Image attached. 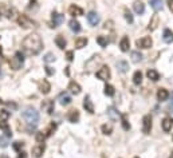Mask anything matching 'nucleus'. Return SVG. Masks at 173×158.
I'll return each mask as SVG.
<instances>
[{
	"mask_svg": "<svg viewBox=\"0 0 173 158\" xmlns=\"http://www.w3.org/2000/svg\"><path fill=\"white\" fill-rule=\"evenodd\" d=\"M161 126H162V130L165 133L171 131L172 127H173V119L171 118V117H165V118L162 119V122H161Z\"/></svg>",
	"mask_w": 173,
	"mask_h": 158,
	"instance_id": "nucleus-9",
	"label": "nucleus"
},
{
	"mask_svg": "<svg viewBox=\"0 0 173 158\" xmlns=\"http://www.w3.org/2000/svg\"><path fill=\"white\" fill-rule=\"evenodd\" d=\"M119 47H121V51H123V52L129 51V47H130V40H129L128 36H123V38L121 39Z\"/></svg>",
	"mask_w": 173,
	"mask_h": 158,
	"instance_id": "nucleus-18",
	"label": "nucleus"
},
{
	"mask_svg": "<svg viewBox=\"0 0 173 158\" xmlns=\"http://www.w3.org/2000/svg\"><path fill=\"white\" fill-rule=\"evenodd\" d=\"M141 82H142V72L136 71L134 75H133V83L134 84H141Z\"/></svg>",
	"mask_w": 173,
	"mask_h": 158,
	"instance_id": "nucleus-31",
	"label": "nucleus"
},
{
	"mask_svg": "<svg viewBox=\"0 0 173 158\" xmlns=\"http://www.w3.org/2000/svg\"><path fill=\"white\" fill-rule=\"evenodd\" d=\"M132 60H133L134 63L141 62V60H142V54H140L138 51H133V52H132Z\"/></svg>",
	"mask_w": 173,
	"mask_h": 158,
	"instance_id": "nucleus-33",
	"label": "nucleus"
},
{
	"mask_svg": "<svg viewBox=\"0 0 173 158\" xmlns=\"http://www.w3.org/2000/svg\"><path fill=\"white\" fill-rule=\"evenodd\" d=\"M2 52H3V50H2V47H0V54H2Z\"/></svg>",
	"mask_w": 173,
	"mask_h": 158,
	"instance_id": "nucleus-50",
	"label": "nucleus"
},
{
	"mask_svg": "<svg viewBox=\"0 0 173 158\" xmlns=\"http://www.w3.org/2000/svg\"><path fill=\"white\" fill-rule=\"evenodd\" d=\"M46 72H47V75H54V74H55V70H54L52 67L47 66V67H46Z\"/></svg>",
	"mask_w": 173,
	"mask_h": 158,
	"instance_id": "nucleus-45",
	"label": "nucleus"
},
{
	"mask_svg": "<svg viewBox=\"0 0 173 158\" xmlns=\"http://www.w3.org/2000/svg\"><path fill=\"white\" fill-rule=\"evenodd\" d=\"M149 2H150V7H152L156 12H158V11L162 10V7H164L162 0H149Z\"/></svg>",
	"mask_w": 173,
	"mask_h": 158,
	"instance_id": "nucleus-22",
	"label": "nucleus"
},
{
	"mask_svg": "<svg viewBox=\"0 0 173 158\" xmlns=\"http://www.w3.org/2000/svg\"><path fill=\"white\" fill-rule=\"evenodd\" d=\"M121 121H122V127H123V130H129V129H130V125H129L128 119H126V115H122V117H121Z\"/></svg>",
	"mask_w": 173,
	"mask_h": 158,
	"instance_id": "nucleus-40",
	"label": "nucleus"
},
{
	"mask_svg": "<svg viewBox=\"0 0 173 158\" xmlns=\"http://www.w3.org/2000/svg\"><path fill=\"white\" fill-rule=\"evenodd\" d=\"M117 67H118V70L121 72H126L129 68V64H128V62H125V60H119V62H117Z\"/></svg>",
	"mask_w": 173,
	"mask_h": 158,
	"instance_id": "nucleus-30",
	"label": "nucleus"
},
{
	"mask_svg": "<svg viewBox=\"0 0 173 158\" xmlns=\"http://www.w3.org/2000/svg\"><path fill=\"white\" fill-rule=\"evenodd\" d=\"M68 27H70V30L72 32H79L80 31V24L78 20H75V19H71L70 22H68Z\"/></svg>",
	"mask_w": 173,
	"mask_h": 158,
	"instance_id": "nucleus-23",
	"label": "nucleus"
},
{
	"mask_svg": "<svg viewBox=\"0 0 173 158\" xmlns=\"http://www.w3.org/2000/svg\"><path fill=\"white\" fill-rule=\"evenodd\" d=\"M133 8H134V12L137 15H142L145 12V4L141 2V0H136L133 3Z\"/></svg>",
	"mask_w": 173,
	"mask_h": 158,
	"instance_id": "nucleus-11",
	"label": "nucleus"
},
{
	"mask_svg": "<svg viewBox=\"0 0 173 158\" xmlns=\"http://www.w3.org/2000/svg\"><path fill=\"white\" fill-rule=\"evenodd\" d=\"M110 68H109L107 66H102L99 68L98 71H97V78L101 79V80H109L110 79Z\"/></svg>",
	"mask_w": 173,
	"mask_h": 158,
	"instance_id": "nucleus-4",
	"label": "nucleus"
},
{
	"mask_svg": "<svg viewBox=\"0 0 173 158\" xmlns=\"http://www.w3.org/2000/svg\"><path fill=\"white\" fill-rule=\"evenodd\" d=\"M136 44H137V47H140V48H150L153 44V40L150 36H144V38L137 40Z\"/></svg>",
	"mask_w": 173,
	"mask_h": 158,
	"instance_id": "nucleus-6",
	"label": "nucleus"
},
{
	"mask_svg": "<svg viewBox=\"0 0 173 158\" xmlns=\"http://www.w3.org/2000/svg\"><path fill=\"white\" fill-rule=\"evenodd\" d=\"M36 0H31L30 2V6H28V10H32V7H35V8H38V6H36Z\"/></svg>",
	"mask_w": 173,
	"mask_h": 158,
	"instance_id": "nucleus-46",
	"label": "nucleus"
},
{
	"mask_svg": "<svg viewBox=\"0 0 173 158\" xmlns=\"http://www.w3.org/2000/svg\"><path fill=\"white\" fill-rule=\"evenodd\" d=\"M83 107L86 109V111H89L90 114H93V113H94V105H93L90 96H84V99H83Z\"/></svg>",
	"mask_w": 173,
	"mask_h": 158,
	"instance_id": "nucleus-14",
	"label": "nucleus"
},
{
	"mask_svg": "<svg viewBox=\"0 0 173 158\" xmlns=\"http://www.w3.org/2000/svg\"><path fill=\"white\" fill-rule=\"evenodd\" d=\"M24 63V56L22 52H16V54L14 55V58H11L10 60V67L12 68V70H19V68H22Z\"/></svg>",
	"mask_w": 173,
	"mask_h": 158,
	"instance_id": "nucleus-3",
	"label": "nucleus"
},
{
	"mask_svg": "<svg viewBox=\"0 0 173 158\" xmlns=\"http://www.w3.org/2000/svg\"><path fill=\"white\" fill-rule=\"evenodd\" d=\"M18 158H27L26 153H24V152H20V153H19V156H18Z\"/></svg>",
	"mask_w": 173,
	"mask_h": 158,
	"instance_id": "nucleus-49",
	"label": "nucleus"
},
{
	"mask_svg": "<svg viewBox=\"0 0 173 158\" xmlns=\"http://www.w3.org/2000/svg\"><path fill=\"white\" fill-rule=\"evenodd\" d=\"M66 56H67V60H68V62H71V60L74 59V55H72V51H67Z\"/></svg>",
	"mask_w": 173,
	"mask_h": 158,
	"instance_id": "nucleus-47",
	"label": "nucleus"
},
{
	"mask_svg": "<svg viewBox=\"0 0 173 158\" xmlns=\"http://www.w3.org/2000/svg\"><path fill=\"white\" fill-rule=\"evenodd\" d=\"M58 100L62 106H67V105L71 103V96L67 94V92H60L58 96Z\"/></svg>",
	"mask_w": 173,
	"mask_h": 158,
	"instance_id": "nucleus-10",
	"label": "nucleus"
},
{
	"mask_svg": "<svg viewBox=\"0 0 173 158\" xmlns=\"http://www.w3.org/2000/svg\"><path fill=\"white\" fill-rule=\"evenodd\" d=\"M42 107L46 109L48 114H52V111H54V102H51V100H47L46 103L42 105Z\"/></svg>",
	"mask_w": 173,
	"mask_h": 158,
	"instance_id": "nucleus-32",
	"label": "nucleus"
},
{
	"mask_svg": "<svg viewBox=\"0 0 173 158\" xmlns=\"http://www.w3.org/2000/svg\"><path fill=\"white\" fill-rule=\"evenodd\" d=\"M68 121L71 123H76L79 121V111L78 110H70L68 111V115H67Z\"/></svg>",
	"mask_w": 173,
	"mask_h": 158,
	"instance_id": "nucleus-16",
	"label": "nucleus"
},
{
	"mask_svg": "<svg viewBox=\"0 0 173 158\" xmlns=\"http://www.w3.org/2000/svg\"><path fill=\"white\" fill-rule=\"evenodd\" d=\"M0 129H2V130H3L4 135H6L7 138H11V137H12V131H11V127L8 126L7 121H0Z\"/></svg>",
	"mask_w": 173,
	"mask_h": 158,
	"instance_id": "nucleus-13",
	"label": "nucleus"
},
{
	"mask_svg": "<svg viewBox=\"0 0 173 158\" xmlns=\"http://www.w3.org/2000/svg\"><path fill=\"white\" fill-rule=\"evenodd\" d=\"M18 23L22 26L23 28H31L35 26V22H32V20L28 18L27 15H19L18 18Z\"/></svg>",
	"mask_w": 173,
	"mask_h": 158,
	"instance_id": "nucleus-5",
	"label": "nucleus"
},
{
	"mask_svg": "<svg viewBox=\"0 0 173 158\" xmlns=\"http://www.w3.org/2000/svg\"><path fill=\"white\" fill-rule=\"evenodd\" d=\"M22 117H23L24 121H26L28 125H32V126H35V125L39 122V113L36 111L34 107H31V106L24 109Z\"/></svg>",
	"mask_w": 173,
	"mask_h": 158,
	"instance_id": "nucleus-2",
	"label": "nucleus"
},
{
	"mask_svg": "<svg viewBox=\"0 0 173 158\" xmlns=\"http://www.w3.org/2000/svg\"><path fill=\"white\" fill-rule=\"evenodd\" d=\"M87 20H89V23H90L91 26H97V24L99 23V15L97 14V12L91 11V12H89L87 14Z\"/></svg>",
	"mask_w": 173,
	"mask_h": 158,
	"instance_id": "nucleus-12",
	"label": "nucleus"
},
{
	"mask_svg": "<svg viewBox=\"0 0 173 158\" xmlns=\"http://www.w3.org/2000/svg\"><path fill=\"white\" fill-rule=\"evenodd\" d=\"M44 139H46V134H44L43 131L36 133V141H38V142H43Z\"/></svg>",
	"mask_w": 173,
	"mask_h": 158,
	"instance_id": "nucleus-43",
	"label": "nucleus"
},
{
	"mask_svg": "<svg viewBox=\"0 0 173 158\" xmlns=\"http://www.w3.org/2000/svg\"><path fill=\"white\" fill-rule=\"evenodd\" d=\"M146 75H148V78H149V79L153 80V82H157V80H158V78H160L158 72H157L156 70H148Z\"/></svg>",
	"mask_w": 173,
	"mask_h": 158,
	"instance_id": "nucleus-28",
	"label": "nucleus"
},
{
	"mask_svg": "<svg viewBox=\"0 0 173 158\" xmlns=\"http://www.w3.org/2000/svg\"><path fill=\"white\" fill-rule=\"evenodd\" d=\"M64 22V15L58 14V12H52V22H51V27H58Z\"/></svg>",
	"mask_w": 173,
	"mask_h": 158,
	"instance_id": "nucleus-8",
	"label": "nucleus"
},
{
	"mask_svg": "<svg viewBox=\"0 0 173 158\" xmlns=\"http://www.w3.org/2000/svg\"><path fill=\"white\" fill-rule=\"evenodd\" d=\"M55 129H56V125H55L54 122H52V123L50 125V126H48V129H47V130L44 131V134H46V137H48V135H51L52 133L55 131Z\"/></svg>",
	"mask_w": 173,
	"mask_h": 158,
	"instance_id": "nucleus-37",
	"label": "nucleus"
},
{
	"mask_svg": "<svg viewBox=\"0 0 173 158\" xmlns=\"http://www.w3.org/2000/svg\"><path fill=\"white\" fill-rule=\"evenodd\" d=\"M87 38H78L75 40V48H83V47H86V44H87Z\"/></svg>",
	"mask_w": 173,
	"mask_h": 158,
	"instance_id": "nucleus-29",
	"label": "nucleus"
},
{
	"mask_svg": "<svg viewBox=\"0 0 173 158\" xmlns=\"http://www.w3.org/2000/svg\"><path fill=\"white\" fill-rule=\"evenodd\" d=\"M158 24H160V18H158V15H153V18L150 19V22H149V26L148 28L150 31H154L157 27H158Z\"/></svg>",
	"mask_w": 173,
	"mask_h": 158,
	"instance_id": "nucleus-15",
	"label": "nucleus"
},
{
	"mask_svg": "<svg viewBox=\"0 0 173 158\" xmlns=\"http://www.w3.org/2000/svg\"><path fill=\"white\" fill-rule=\"evenodd\" d=\"M2 103H3V100H2V99H0V105H2Z\"/></svg>",
	"mask_w": 173,
	"mask_h": 158,
	"instance_id": "nucleus-51",
	"label": "nucleus"
},
{
	"mask_svg": "<svg viewBox=\"0 0 173 158\" xmlns=\"http://www.w3.org/2000/svg\"><path fill=\"white\" fill-rule=\"evenodd\" d=\"M125 19H126V22L128 23H133V15L130 14V11L129 10H125Z\"/></svg>",
	"mask_w": 173,
	"mask_h": 158,
	"instance_id": "nucleus-42",
	"label": "nucleus"
},
{
	"mask_svg": "<svg viewBox=\"0 0 173 158\" xmlns=\"http://www.w3.org/2000/svg\"><path fill=\"white\" fill-rule=\"evenodd\" d=\"M55 44L60 48V50H63V48L66 47V39H64L62 35H58V36L55 38Z\"/></svg>",
	"mask_w": 173,
	"mask_h": 158,
	"instance_id": "nucleus-27",
	"label": "nucleus"
},
{
	"mask_svg": "<svg viewBox=\"0 0 173 158\" xmlns=\"http://www.w3.org/2000/svg\"><path fill=\"white\" fill-rule=\"evenodd\" d=\"M44 145H38V146L32 147V156H34L35 158H40L42 157V154L44 153Z\"/></svg>",
	"mask_w": 173,
	"mask_h": 158,
	"instance_id": "nucleus-17",
	"label": "nucleus"
},
{
	"mask_svg": "<svg viewBox=\"0 0 173 158\" xmlns=\"http://www.w3.org/2000/svg\"><path fill=\"white\" fill-rule=\"evenodd\" d=\"M0 146H2L3 149L8 146V138H7L6 135H2V137H0Z\"/></svg>",
	"mask_w": 173,
	"mask_h": 158,
	"instance_id": "nucleus-41",
	"label": "nucleus"
},
{
	"mask_svg": "<svg viewBox=\"0 0 173 158\" xmlns=\"http://www.w3.org/2000/svg\"><path fill=\"white\" fill-rule=\"evenodd\" d=\"M168 98H169L168 90H165V88H158V91H157V99H158L160 102H164V100H167Z\"/></svg>",
	"mask_w": 173,
	"mask_h": 158,
	"instance_id": "nucleus-19",
	"label": "nucleus"
},
{
	"mask_svg": "<svg viewBox=\"0 0 173 158\" xmlns=\"http://www.w3.org/2000/svg\"><path fill=\"white\" fill-rule=\"evenodd\" d=\"M97 43H98L101 47H106L107 46V38H105L102 35L97 36Z\"/></svg>",
	"mask_w": 173,
	"mask_h": 158,
	"instance_id": "nucleus-35",
	"label": "nucleus"
},
{
	"mask_svg": "<svg viewBox=\"0 0 173 158\" xmlns=\"http://www.w3.org/2000/svg\"><path fill=\"white\" fill-rule=\"evenodd\" d=\"M107 115L110 117V119L114 121V122H117V121L119 119V114H118V111L115 110V107H109L107 109Z\"/></svg>",
	"mask_w": 173,
	"mask_h": 158,
	"instance_id": "nucleus-20",
	"label": "nucleus"
},
{
	"mask_svg": "<svg viewBox=\"0 0 173 158\" xmlns=\"http://www.w3.org/2000/svg\"><path fill=\"white\" fill-rule=\"evenodd\" d=\"M43 48V42L38 34H31L23 40V50L27 55H38Z\"/></svg>",
	"mask_w": 173,
	"mask_h": 158,
	"instance_id": "nucleus-1",
	"label": "nucleus"
},
{
	"mask_svg": "<svg viewBox=\"0 0 173 158\" xmlns=\"http://www.w3.org/2000/svg\"><path fill=\"white\" fill-rule=\"evenodd\" d=\"M23 146H24V143L23 142H19V141L14 143V149H15L16 152H20V149H23Z\"/></svg>",
	"mask_w": 173,
	"mask_h": 158,
	"instance_id": "nucleus-44",
	"label": "nucleus"
},
{
	"mask_svg": "<svg viewBox=\"0 0 173 158\" xmlns=\"http://www.w3.org/2000/svg\"><path fill=\"white\" fill-rule=\"evenodd\" d=\"M55 60V55L52 54V52H48V54H46V56H44V62L46 63H51Z\"/></svg>",
	"mask_w": 173,
	"mask_h": 158,
	"instance_id": "nucleus-39",
	"label": "nucleus"
},
{
	"mask_svg": "<svg viewBox=\"0 0 173 158\" xmlns=\"http://www.w3.org/2000/svg\"><path fill=\"white\" fill-rule=\"evenodd\" d=\"M152 130V118L150 115H145L142 118V133L144 134H150Z\"/></svg>",
	"mask_w": 173,
	"mask_h": 158,
	"instance_id": "nucleus-7",
	"label": "nucleus"
},
{
	"mask_svg": "<svg viewBox=\"0 0 173 158\" xmlns=\"http://www.w3.org/2000/svg\"><path fill=\"white\" fill-rule=\"evenodd\" d=\"M68 90H70L72 94H75V95H78L79 92H80V86L76 82H74V80H71L70 83H68Z\"/></svg>",
	"mask_w": 173,
	"mask_h": 158,
	"instance_id": "nucleus-21",
	"label": "nucleus"
},
{
	"mask_svg": "<svg viewBox=\"0 0 173 158\" xmlns=\"http://www.w3.org/2000/svg\"><path fill=\"white\" fill-rule=\"evenodd\" d=\"M162 40L165 43H172L173 42V32L171 30H164V35H162Z\"/></svg>",
	"mask_w": 173,
	"mask_h": 158,
	"instance_id": "nucleus-25",
	"label": "nucleus"
},
{
	"mask_svg": "<svg viewBox=\"0 0 173 158\" xmlns=\"http://www.w3.org/2000/svg\"><path fill=\"white\" fill-rule=\"evenodd\" d=\"M10 111L7 110H0V121H7L8 118H10Z\"/></svg>",
	"mask_w": 173,
	"mask_h": 158,
	"instance_id": "nucleus-38",
	"label": "nucleus"
},
{
	"mask_svg": "<svg viewBox=\"0 0 173 158\" xmlns=\"http://www.w3.org/2000/svg\"><path fill=\"white\" fill-rule=\"evenodd\" d=\"M102 133L103 134H106V135H109V134H111V131H113V126L111 125H102Z\"/></svg>",
	"mask_w": 173,
	"mask_h": 158,
	"instance_id": "nucleus-36",
	"label": "nucleus"
},
{
	"mask_svg": "<svg viewBox=\"0 0 173 158\" xmlns=\"http://www.w3.org/2000/svg\"><path fill=\"white\" fill-rule=\"evenodd\" d=\"M105 94H106L107 96H113L115 94L114 87H113L111 84H106V86H105Z\"/></svg>",
	"mask_w": 173,
	"mask_h": 158,
	"instance_id": "nucleus-34",
	"label": "nucleus"
},
{
	"mask_svg": "<svg viewBox=\"0 0 173 158\" xmlns=\"http://www.w3.org/2000/svg\"><path fill=\"white\" fill-rule=\"evenodd\" d=\"M68 12H70V15L72 16H80L83 15V10L78 6H71L70 8H68Z\"/></svg>",
	"mask_w": 173,
	"mask_h": 158,
	"instance_id": "nucleus-24",
	"label": "nucleus"
},
{
	"mask_svg": "<svg viewBox=\"0 0 173 158\" xmlns=\"http://www.w3.org/2000/svg\"><path fill=\"white\" fill-rule=\"evenodd\" d=\"M168 7H169V10L173 12V0H168Z\"/></svg>",
	"mask_w": 173,
	"mask_h": 158,
	"instance_id": "nucleus-48",
	"label": "nucleus"
},
{
	"mask_svg": "<svg viewBox=\"0 0 173 158\" xmlns=\"http://www.w3.org/2000/svg\"><path fill=\"white\" fill-rule=\"evenodd\" d=\"M40 91L43 92V94H48V92H50V90H51V84L48 83V80H46L44 79L43 82H40Z\"/></svg>",
	"mask_w": 173,
	"mask_h": 158,
	"instance_id": "nucleus-26",
	"label": "nucleus"
},
{
	"mask_svg": "<svg viewBox=\"0 0 173 158\" xmlns=\"http://www.w3.org/2000/svg\"><path fill=\"white\" fill-rule=\"evenodd\" d=\"M172 139H173V135H172Z\"/></svg>",
	"mask_w": 173,
	"mask_h": 158,
	"instance_id": "nucleus-52",
	"label": "nucleus"
}]
</instances>
